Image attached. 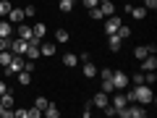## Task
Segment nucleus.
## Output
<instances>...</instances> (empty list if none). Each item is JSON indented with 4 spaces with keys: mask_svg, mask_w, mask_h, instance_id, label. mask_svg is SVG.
<instances>
[{
    "mask_svg": "<svg viewBox=\"0 0 157 118\" xmlns=\"http://www.w3.org/2000/svg\"><path fill=\"white\" fill-rule=\"evenodd\" d=\"M134 97H136V102H141V105H152V102H155V95H152L149 84H136L134 87Z\"/></svg>",
    "mask_w": 157,
    "mask_h": 118,
    "instance_id": "nucleus-1",
    "label": "nucleus"
},
{
    "mask_svg": "<svg viewBox=\"0 0 157 118\" xmlns=\"http://www.w3.org/2000/svg\"><path fill=\"white\" fill-rule=\"evenodd\" d=\"M128 73L126 71H121V68H118V71H113V87H115V89H128Z\"/></svg>",
    "mask_w": 157,
    "mask_h": 118,
    "instance_id": "nucleus-2",
    "label": "nucleus"
},
{
    "mask_svg": "<svg viewBox=\"0 0 157 118\" xmlns=\"http://www.w3.org/2000/svg\"><path fill=\"white\" fill-rule=\"evenodd\" d=\"M102 21H105V32H107V34H115V32H118V26L123 24V21H121V18L115 16V13H113V16H105V18H102Z\"/></svg>",
    "mask_w": 157,
    "mask_h": 118,
    "instance_id": "nucleus-3",
    "label": "nucleus"
},
{
    "mask_svg": "<svg viewBox=\"0 0 157 118\" xmlns=\"http://www.w3.org/2000/svg\"><path fill=\"white\" fill-rule=\"evenodd\" d=\"M16 34H18V39H24V42H29V39L34 37V29L32 26H26V24H16Z\"/></svg>",
    "mask_w": 157,
    "mask_h": 118,
    "instance_id": "nucleus-4",
    "label": "nucleus"
},
{
    "mask_svg": "<svg viewBox=\"0 0 157 118\" xmlns=\"http://www.w3.org/2000/svg\"><path fill=\"white\" fill-rule=\"evenodd\" d=\"M110 95H113V92H110ZM110 105L115 108V110H121V108H126V105H128V100H126V95H123V89H118L115 95H113V100H110Z\"/></svg>",
    "mask_w": 157,
    "mask_h": 118,
    "instance_id": "nucleus-5",
    "label": "nucleus"
},
{
    "mask_svg": "<svg viewBox=\"0 0 157 118\" xmlns=\"http://www.w3.org/2000/svg\"><path fill=\"white\" fill-rule=\"evenodd\" d=\"M107 102H110V95H107V92H102V89L97 92L94 97H92V108H100V110L107 105Z\"/></svg>",
    "mask_w": 157,
    "mask_h": 118,
    "instance_id": "nucleus-6",
    "label": "nucleus"
},
{
    "mask_svg": "<svg viewBox=\"0 0 157 118\" xmlns=\"http://www.w3.org/2000/svg\"><path fill=\"white\" fill-rule=\"evenodd\" d=\"M39 53H42L45 58H50V55H55V53H58V45H55V42H45V39H42V42H39Z\"/></svg>",
    "mask_w": 157,
    "mask_h": 118,
    "instance_id": "nucleus-7",
    "label": "nucleus"
},
{
    "mask_svg": "<svg viewBox=\"0 0 157 118\" xmlns=\"http://www.w3.org/2000/svg\"><path fill=\"white\" fill-rule=\"evenodd\" d=\"M6 18H8L11 24H13V26H16V24H21L24 18H26V16H24V8H11V13H8Z\"/></svg>",
    "mask_w": 157,
    "mask_h": 118,
    "instance_id": "nucleus-8",
    "label": "nucleus"
},
{
    "mask_svg": "<svg viewBox=\"0 0 157 118\" xmlns=\"http://www.w3.org/2000/svg\"><path fill=\"white\" fill-rule=\"evenodd\" d=\"M8 50H11L13 55H24V53H26V42H24V39H13Z\"/></svg>",
    "mask_w": 157,
    "mask_h": 118,
    "instance_id": "nucleus-9",
    "label": "nucleus"
},
{
    "mask_svg": "<svg viewBox=\"0 0 157 118\" xmlns=\"http://www.w3.org/2000/svg\"><path fill=\"white\" fill-rule=\"evenodd\" d=\"M141 71H155V68H157V58L155 55H147V58H141Z\"/></svg>",
    "mask_w": 157,
    "mask_h": 118,
    "instance_id": "nucleus-10",
    "label": "nucleus"
},
{
    "mask_svg": "<svg viewBox=\"0 0 157 118\" xmlns=\"http://www.w3.org/2000/svg\"><path fill=\"white\" fill-rule=\"evenodd\" d=\"M81 73H84L86 79H94L97 76V66L92 61H84V66H81Z\"/></svg>",
    "mask_w": 157,
    "mask_h": 118,
    "instance_id": "nucleus-11",
    "label": "nucleus"
},
{
    "mask_svg": "<svg viewBox=\"0 0 157 118\" xmlns=\"http://www.w3.org/2000/svg\"><path fill=\"white\" fill-rule=\"evenodd\" d=\"M107 45H110L113 53H118V50H121V45H123V39L118 37V34H107Z\"/></svg>",
    "mask_w": 157,
    "mask_h": 118,
    "instance_id": "nucleus-12",
    "label": "nucleus"
},
{
    "mask_svg": "<svg viewBox=\"0 0 157 118\" xmlns=\"http://www.w3.org/2000/svg\"><path fill=\"white\" fill-rule=\"evenodd\" d=\"M128 16H134L136 21H141V18L147 16V8H144V6H131V11H128Z\"/></svg>",
    "mask_w": 157,
    "mask_h": 118,
    "instance_id": "nucleus-13",
    "label": "nucleus"
},
{
    "mask_svg": "<svg viewBox=\"0 0 157 118\" xmlns=\"http://www.w3.org/2000/svg\"><path fill=\"white\" fill-rule=\"evenodd\" d=\"M63 66H66V68H76V66H78V55L66 53V55H63Z\"/></svg>",
    "mask_w": 157,
    "mask_h": 118,
    "instance_id": "nucleus-14",
    "label": "nucleus"
},
{
    "mask_svg": "<svg viewBox=\"0 0 157 118\" xmlns=\"http://www.w3.org/2000/svg\"><path fill=\"white\" fill-rule=\"evenodd\" d=\"M11 34H13V24L8 18H3L0 21V37H11Z\"/></svg>",
    "mask_w": 157,
    "mask_h": 118,
    "instance_id": "nucleus-15",
    "label": "nucleus"
},
{
    "mask_svg": "<svg viewBox=\"0 0 157 118\" xmlns=\"http://www.w3.org/2000/svg\"><path fill=\"white\" fill-rule=\"evenodd\" d=\"M42 116H47V118H58V116H60V110H58L55 102H47V108L42 110Z\"/></svg>",
    "mask_w": 157,
    "mask_h": 118,
    "instance_id": "nucleus-16",
    "label": "nucleus"
},
{
    "mask_svg": "<svg viewBox=\"0 0 157 118\" xmlns=\"http://www.w3.org/2000/svg\"><path fill=\"white\" fill-rule=\"evenodd\" d=\"M0 102H3L6 108H13V105H16V100H13V92H11V89H6L3 95H0Z\"/></svg>",
    "mask_w": 157,
    "mask_h": 118,
    "instance_id": "nucleus-17",
    "label": "nucleus"
},
{
    "mask_svg": "<svg viewBox=\"0 0 157 118\" xmlns=\"http://www.w3.org/2000/svg\"><path fill=\"white\" fill-rule=\"evenodd\" d=\"M68 39H71V34H68V29H58V32H55V42H58V45H66Z\"/></svg>",
    "mask_w": 157,
    "mask_h": 118,
    "instance_id": "nucleus-18",
    "label": "nucleus"
},
{
    "mask_svg": "<svg viewBox=\"0 0 157 118\" xmlns=\"http://www.w3.org/2000/svg\"><path fill=\"white\" fill-rule=\"evenodd\" d=\"M100 11L105 13V16H113V13H115V6H113V0H102V3H100Z\"/></svg>",
    "mask_w": 157,
    "mask_h": 118,
    "instance_id": "nucleus-19",
    "label": "nucleus"
},
{
    "mask_svg": "<svg viewBox=\"0 0 157 118\" xmlns=\"http://www.w3.org/2000/svg\"><path fill=\"white\" fill-rule=\"evenodd\" d=\"M34 37L37 39H45V34H47V24H34Z\"/></svg>",
    "mask_w": 157,
    "mask_h": 118,
    "instance_id": "nucleus-20",
    "label": "nucleus"
},
{
    "mask_svg": "<svg viewBox=\"0 0 157 118\" xmlns=\"http://www.w3.org/2000/svg\"><path fill=\"white\" fill-rule=\"evenodd\" d=\"M11 61H13V53H11V50H0V66L6 68Z\"/></svg>",
    "mask_w": 157,
    "mask_h": 118,
    "instance_id": "nucleus-21",
    "label": "nucleus"
},
{
    "mask_svg": "<svg viewBox=\"0 0 157 118\" xmlns=\"http://www.w3.org/2000/svg\"><path fill=\"white\" fill-rule=\"evenodd\" d=\"M16 76H18V81H21L24 87H29V84H32V71H18Z\"/></svg>",
    "mask_w": 157,
    "mask_h": 118,
    "instance_id": "nucleus-22",
    "label": "nucleus"
},
{
    "mask_svg": "<svg viewBox=\"0 0 157 118\" xmlns=\"http://www.w3.org/2000/svg\"><path fill=\"white\" fill-rule=\"evenodd\" d=\"M147 55H149L147 45H139V47H134V58H136V61H141V58H147Z\"/></svg>",
    "mask_w": 157,
    "mask_h": 118,
    "instance_id": "nucleus-23",
    "label": "nucleus"
},
{
    "mask_svg": "<svg viewBox=\"0 0 157 118\" xmlns=\"http://www.w3.org/2000/svg\"><path fill=\"white\" fill-rule=\"evenodd\" d=\"M58 8H60L63 13H71L73 11V0H58Z\"/></svg>",
    "mask_w": 157,
    "mask_h": 118,
    "instance_id": "nucleus-24",
    "label": "nucleus"
},
{
    "mask_svg": "<svg viewBox=\"0 0 157 118\" xmlns=\"http://www.w3.org/2000/svg\"><path fill=\"white\" fill-rule=\"evenodd\" d=\"M11 3H8V0H0V18H6L8 16V13H11Z\"/></svg>",
    "mask_w": 157,
    "mask_h": 118,
    "instance_id": "nucleus-25",
    "label": "nucleus"
},
{
    "mask_svg": "<svg viewBox=\"0 0 157 118\" xmlns=\"http://www.w3.org/2000/svg\"><path fill=\"white\" fill-rule=\"evenodd\" d=\"M115 34H118V37H121V39H128V37H131V29H128V26H123V24H121V26H118V32H115Z\"/></svg>",
    "mask_w": 157,
    "mask_h": 118,
    "instance_id": "nucleus-26",
    "label": "nucleus"
},
{
    "mask_svg": "<svg viewBox=\"0 0 157 118\" xmlns=\"http://www.w3.org/2000/svg\"><path fill=\"white\" fill-rule=\"evenodd\" d=\"M100 89H102V92H107V95H110V92H115V87H113V79H105V81L100 84Z\"/></svg>",
    "mask_w": 157,
    "mask_h": 118,
    "instance_id": "nucleus-27",
    "label": "nucleus"
},
{
    "mask_svg": "<svg viewBox=\"0 0 157 118\" xmlns=\"http://www.w3.org/2000/svg\"><path fill=\"white\" fill-rule=\"evenodd\" d=\"M89 16L94 18V21H102V18H105V13H102L100 6H97V8H89Z\"/></svg>",
    "mask_w": 157,
    "mask_h": 118,
    "instance_id": "nucleus-28",
    "label": "nucleus"
},
{
    "mask_svg": "<svg viewBox=\"0 0 157 118\" xmlns=\"http://www.w3.org/2000/svg\"><path fill=\"white\" fill-rule=\"evenodd\" d=\"M97 76H100V81H105V79H113V68H100V71H97Z\"/></svg>",
    "mask_w": 157,
    "mask_h": 118,
    "instance_id": "nucleus-29",
    "label": "nucleus"
},
{
    "mask_svg": "<svg viewBox=\"0 0 157 118\" xmlns=\"http://www.w3.org/2000/svg\"><path fill=\"white\" fill-rule=\"evenodd\" d=\"M155 81H157V73H155V71H144V84H149V87H152Z\"/></svg>",
    "mask_w": 157,
    "mask_h": 118,
    "instance_id": "nucleus-30",
    "label": "nucleus"
},
{
    "mask_svg": "<svg viewBox=\"0 0 157 118\" xmlns=\"http://www.w3.org/2000/svg\"><path fill=\"white\" fill-rule=\"evenodd\" d=\"M34 108H37V110H45L47 108V97H37V100H34Z\"/></svg>",
    "mask_w": 157,
    "mask_h": 118,
    "instance_id": "nucleus-31",
    "label": "nucleus"
},
{
    "mask_svg": "<svg viewBox=\"0 0 157 118\" xmlns=\"http://www.w3.org/2000/svg\"><path fill=\"white\" fill-rule=\"evenodd\" d=\"M11 47V37H0V50H8Z\"/></svg>",
    "mask_w": 157,
    "mask_h": 118,
    "instance_id": "nucleus-32",
    "label": "nucleus"
},
{
    "mask_svg": "<svg viewBox=\"0 0 157 118\" xmlns=\"http://www.w3.org/2000/svg\"><path fill=\"white\" fill-rule=\"evenodd\" d=\"M144 8L147 11H157V0H144Z\"/></svg>",
    "mask_w": 157,
    "mask_h": 118,
    "instance_id": "nucleus-33",
    "label": "nucleus"
},
{
    "mask_svg": "<svg viewBox=\"0 0 157 118\" xmlns=\"http://www.w3.org/2000/svg\"><path fill=\"white\" fill-rule=\"evenodd\" d=\"M102 110H105V116H118V110H115V108H113V105H110V102H107V105H105V108H102Z\"/></svg>",
    "mask_w": 157,
    "mask_h": 118,
    "instance_id": "nucleus-34",
    "label": "nucleus"
},
{
    "mask_svg": "<svg viewBox=\"0 0 157 118\" xmlns=\"http://www.w3.org/2000/svg\"><path fill=\"white\" fill-rule=\"evenodd\" d=\"M34 13H37V8H34V6H26V8H24V16H26V18H32Z\"/></svg>",
    "mask_w": 157,
    "mask_h": 118,
    "instance_id": "nucleus-35",
    "label": "nucleus"
},
{
    "mask_svg": "<svg viewBox=\"0 0 157 118\" xmlns=\"http://www.w3.org/2000/svg\"><path fill=\"white\" fill-rule=\"evenodd\" d=\"M13 116H16V118H29V110L21 108V110H13Z\"/></svg>",
    "mask_w": 157,
    "mask_h": 118,
    "instance_id": "nucleus-36",
    "label": "nucleus"
},
{
    "mask_svg": "<svg viewBox=\"0 0 157 118\" xmlns=\"http://www.w3.org/2000/svg\"><path fill=\"white\" fill-rule=\"evenodd\" d=\"M134 84H144V71L134 73Z\"/></svg>",
    "mask_w": 157,
    "mask_h": 118,
    "instance_id": "nucleus-37",
    "label": "nucleus"
},
{
    "mask_svg": "<svg viewBox=\"0 0 157 118\" xmlns=\"http://www.w3.org/2000/svg\"><path fill=\"white\" fill-rule=\"evenodd\" d=\"M84 6H86V11H89V8H97V6H100V0H84Z\"/></svg>",
    "mask_w": 157,
    "mask_h": 118,
    "instance_id": "nucleus-38",
    "label": "nucleus"
},
{
    "mask_svg": "<svg viewBox=\"0 0 157 118\" xmlns=\"http://www.w3.org/2000/svg\"><path fill=\"white\" fill-rule=\"evenodd\" d=\"M42 116V110H37V108H32V110H29V118H39Z\"/></svg>",
    "mask_w": 157,
    "mask_h": 118,
    "instance_id": "nucleus-39",
    "label": "nucleus"
},
{
    "mask_svg": "<svg viewBox=\"0 0 157 118\" xmlns=\"http://www.w3.org/2000/svg\"><path fill=\"white\" fill-rule=\"evenodd\" d=\"M8 89V84H6V81H3V79H0V95H3V92H6Z\"/></svg>",
    "mask_w": 157,
    "mask_h": 118,
    "instance_id": "nucleus-40",
    "label": "nucleus"
}]
</instances>
